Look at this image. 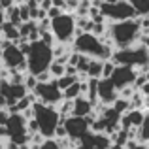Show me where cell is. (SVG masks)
Wrapping results in <instances>:
<instances>
[{
  "label": "cell",
  "instance_id": "cell-1",
  "mask_svg": "<svg viewBox=\"0 0 149 149\" xmlns=\"http://www.w3.org/2000/svg\"><path fill=\"white\" fill-rule=\"evenodd\" d=\"M74 53H79L87 58H93V61H102V62H108L111 61V55H113V45L108 44H102V40L95 38L93 34L87 32H79L76 30V36H74L72 44H70Z\"/></svg>",
  "mask_w": 149,
  "mask_h": 149
},
{
  "label": "cell",
  "instance_id": "cell-4",
  "mask_svg": "<svg viewBox=\"0 0 149 149\" xmlns=\"http://www.w3.org/2000/svg\"><path fill=\"white\" fill-rule=\"evenodd\" d=\"M53 62V51L49 45L42 44L40 40L30 44V49L25 57V64H26V74L29 76H40V74L47 72L49 64Z\"/></svg>",
  "mask_w": 149,
  "mask_h": 149
},
{
  "label": "cell",
  "instance_id": "cell-22",
  "mask_svg": "<svg viewBox=\"0 0 149 149\" xmlns=\"http://www.w3.org/2000/svg\"><path fill=\"white\" fill-rule=\"evenodd\" d=\"M76 149H95V134L87 132L81 140L76 142Z\"/></svg>",
  "mask_w": 149,
  "mask_h": 149
},
{
  "label": "cell",
  "instance_id": "cell-2",
  "mask_svg": "<svg viewBox=\"0 0 149 149\" xmlns=\"http://www.w3.org/2000/svg\"><path fill=\"white\" fill-rule=\"evenodd\" d=\"M140 36H142V32H140L138 19L121 21V23H108V38L115 51L140 44Z\"/></svg>",
  "mask_w": 149,
  "mask_h": 149
},
{
  "label": "cell",
  "instance_id": "cell-31",
  "mask_svg": "<svg viewBox=\"0 0 149 149\" xmlns=\"http://www.w3.org/2000/svg\"><path fill=\"white\" fill-rule=\"evenodd\" d=\"M4 23H6V17H4V11H2V10H0V26H2V25H4Z\"/></svg>",
  "mask_w": 149,
  "mask_h": 149
},
{
  "label": "cell",
  "instance_id": "cell-6",
  "mask_svg": "<svg viewBox=\"0 0 149 149\" xmlns=\"http://www.w3.org/2000/svg\"><path fill=\"white\" fill-rule=\"evenodd\" d=\"M100 13L108 23H121V21H130V19H138L132 10V6L123 0H106L100 4Z\"/></svg>",
  "mask_w": 149,
  "mask_h": 149
},
{
  "label": "cell",
  "instance_id": "cell-23",
  "mask_svg": "<svg viewBox=\"0 0 149 149\" xmlns=\"http://www.w3.org/2000/svg\"><path fill=\"white\" fill-rule=\"evenodd\" d=\"M47 74H49V77H51V79H58V77H62V76H64V66H62V64H58V62H51V64H49V68H47Z\"/></svg>",
  "mask_w": 149,
  "mask_h": 149
},
{
  "label": "cell",
  "instance_id": "cell-32",
  "mask_svg": "<svg viewBox=\"0 0 149 149\" xmlns=\"http://www.w3.org/2000/svg\"><path fill=\"white\" fill-rule=\"evenodd\" d=\"M109 149H125V147H119V146H113V143H111V147H109Z\"/></svg>",
  "mask_w": 149,
  "mask_h": 149
},
{
  "label": "cell",
  "instance_id": "cell-9",
  "mask_svg": "<svg viewBox=\"0 0 149 149\" xmlns=\"http://www.w3.org/2000/svg\"><path fill=\"white\" fill-rule=\"evenodd\" d=\"M32 96L36 98V102H40V104H44V106H49V108H55V106L62 100V93L58 91L55 81L38 83L32 91Z\"/></svg>",
  "mask_w": 149,
  "mask_h": 149
},
{
  "label": "cell",
  "instance_id": "cell-12",
  "mask_svg": "<svg viewBox=\"0 0 149 149\" xmlns=\"http://www.w3.org/2000/svg\"><path fill=\"white\" fill-rule=\"evenodd\" d=\"M136 76H138V72H136L134 68H127V66H115L113 74L108 77V79L111 81V85L115 87V91L119 93V91H123V89H127V87H132Z\"/></svg>",
  "mask_w": 149,
  "mask_h": 149
},
{
  "label": "cell",
  "instance_id": "cell-3",
  "mask_svg": "<svg viewBox=\"0 0 149 149\" xmlns=\"http://www.w3.org/2000/svg\"><path fill=\"white\" fill-rule=\"evenodd\" d=\"M109 62L113 66H127V68H134L138 74H146L149 64V51L142 44H136L132 47L113 51Z\"/></svg>",
  "mask_w": 149,
  "mask_h": 149
},
{
  "label": "cell",
  "instance_id": "cell-17",
  "mask_svg": "<svg viewBox=\"0 0 149 149\" xmlns=\"http://www.w3.org/2000/svg\"><path fill=\"white\" fill-rule=\"evenodd\" d=\"M136 142L143 143V146H149V111H143V121L138 127V138Z\"/></svg>",
  "mask_w": 149,
  "mask_h": 149
},
{
  "label": "cell",
  "instance_id": "cell-33",
  "mask_svg": "<svg viewBox=\"0 0 149 149\" xmlns=\"http://www.w3.org/2000/svg\"><path fill=\"white\" fill-rule=\"evenodd\" d=\"M146 81L149 83V72H146Z\"/></svg>",
  "mask_w": 149,
  "mask_h": 149
},
{
  "label": "cell",
  "instance_id": "cell-21",
  "mask_svg": "<svg viewBox=\"0 0 149 149\" xmlns=\"http://www.w3.org/2000/svg\"><path fill=\"white\" fill-rule=\"evenodd\" d=\"M17 30H19V38H25L26 40L34 30H38V26H36L34 21H29V23H21V25L17 26Z\"/></svg>",
  "mask_w": 149,
  "mask_h": 149
},
{
  "label": "cell",
  "instance_id": "cell-7",
  "mask_svg": "<svg viewBox=\"0 0 149 149\" xmlns=\"http://www.w3.org/2000/svg\"><path fill=\"white\" fill-rule=\"evenodd\" d=\"M49 32L53 34L55 44H62V45H70L76 36V21L74 15L70 13H61L58 17H55L51 21V29Z\"/></svg>",
  "mask_w": 149,
  "mask_h": 149
},
{
  "label": "cell",
  "instance_id": "cell-27",
  "mask_svg": "<svg viewBox=\"0 0 149 149\" xmlns=\"http://www.w3.org/2000/svg\"><path fill=\"white\" fill-rule=\"evenodd\" d=\"M113 70H115V66H113L109 61L104 62V64H102V77H100V79H108V77L113 74Z\"/></svg>",
  "mask_w": 149,
  "mask_h": 149
},
{
  "label": "cell",
  "instance_id": "cell-20",
  "mask_svg": "<svg viewBox=\"0 0 149 149\" xmlns=\"http://www.w3.org/2000/svg\"><path fill=\"white\" fill-rule=\"evenodd\" d=\"M77 96H81V89H79V83H72L70 85L68 89H64V91H62V100H76Z\"/></svg>",
  "mask_w": 149,
  "mask_h": 149
},
{
  "label": "cell",
  "instance_id": "cell-16",
  "mask_svg": "<svg viewBox=\"0 0 149 149\" xmlns=\"http://www.w3.org/2000/svg\"><path fill=\"white\" fill-rule=\"evenodd\" d=\"M0 32H2V40L10 42V44L15 45L19 42V30H17V26L10 25V23H4V25L0 26Z\"/></svg>",
  "mask_w": 149,
  "mask_h": 149
},
{
  "label": "cell",
  "instance_id": "cell-13",
  "mask_svg": "<svg viewBox=\"0 0 149 149\" xmlns=\"http://www.w3.org/2000/svg\"><path fill=\"white\" fill-rule=\"evenodd\" d=\"M117 100V91L109 79H98L96 83V104L111 106Z\"/></svg>",
  "mask_w": 149,
  "mask_h": 149
},
{
  "label": "cell",
  "instance_id": "cell-19",
  "mask_svg": "<svg viewBox=\"0 0 149 149\" xmlns=\"http://www.w3.org/2000/svg\"><path fill=\"white\" fill-rule=\"evenodd\" d=\"M132 6V10H134L136 17H146V15H149V0H130L128 2Z\"/></svg>",
  "mask_w": 149,
  "mask_h": 149
},
{
  "label": "cell",
  "instance_id": "cell-14",
  "mask_svg": "<svg viewBox=\"0 0 149 149\" xmlns=\"http://www.w3.org/2000/svg\"><path fill=\"white\" fill-rule=\"evenodd\" d=\"M143 121V111L142 109H128L127 113L121 115L119 127L121 130H130V128H138Z\"/></svg>",
  "mask_w": 149,
  "mask_h": 149
},
{
  "label": "cell",
  "instance_id": "cell-29",
  "mask_svg": "<svg viewBox=\"0 0 149 149\" xmlns=\"http://www.w3.org/2000/svg\"><path fill=\"white\" fill-rule=\"evenodd\" d=\"M38 6H40L42 11H45V13H47V11L51 10V6H53V2H51V0H40V2H38Z\"/></svg>",
  "mask_w": 149,
  "mask_h": 149
},
{
  "label": "cell",
  "instance_id": "cell-18",
  "mask_svg": "<svg viewBox=\"0 0 149 149\" xmlns=\"http://www.w3.org/2000/svg\"><path fill=\"white\" fill-rule=\"evenodd\" d=\"M102 64H104L102 61H93V58H91L85 76H87L89 79H100V77H102Z\"/></svg>",
  "mask_w": 149,
  "mask_h": 149
},
{
  "label": "cell",
  "instance_id": "cell-30",
  "mask_svg": "<svg viewBox=\"0 0 149 149\" xmlns=\"http://www.w3.org/2000/svg\"><path fill=\"white\" fill-rule=\"evenodd\" d=\"M125 149H147V146H143V143H140V142H128L127 146H125Z\"/></svg>",
  "mask_w": 149,
  "mask_h": 149
},
{
  "label": "cell",
  "instance_id": "cell-5",
  "mask_svg": "<svg viewBox=\"0 0 149 149\" xmlns=\"http://www.w3.org/2000/svg\"><path fill=\"white\" fill-rule=\"evenodd\" d=\"M34 109V121L38 125V134L44 140H51L55 134V128L61 125V117L55 111V108H49V106H44L40 102H34L32 104Z\"/></svg>",
  "mask_w": 149,
  "mask_h": 149
},
{
  "label": "cell",
  "instance_id": "cell-24",
  "mask_svg": "<svg viewBox=\"0 0 149 149\" xmlns=\"http://www.w3.org/2000/svg\"><path fill=\"white\" fill-rule=\"evenodd\" d=\"M111 147V140L106 134H95V149H109Z\"/></svg>",
  "mask_w": 149,
  "mask_h": 149
},
{
  "label": "cell",
  "instance_id": "cell-34",
  "mask_svg": "<svg viewBox=\"0 0 149 149\" xmlns=\"http://www.w3.org/2000/svg\"><path fill=\"white\" fill-rule=\"evenodd\" d=\"M0 149H4V146H2V140H0Z\"/></svg>",
  "mask_w": 149,
  "mask_h": 149
},
{
  "label": "cell",
  "instance_id": "cell-15",
  "mask_svg": "<svg viewBox=\"0 0 149 149\" xmlns=\"http://www.w3.org/2000/svg\"><path fill=\"white\" fill-rule=\"evenodd\" d=\"M93 106L85 96H77L74 100V106H72V117H79V119H85L87 115L93 113Z\"/></svg>",
  "mask_w": 149,
  "mask_h": 149
},
{
  "label": "cell",
  "instance_id": "cell-28",
  "mask_svg": "<svg viewBox=\"0 0 149 149\" xmlns=\"http://www.w3.org/2000/svg\"><path fill=\"white\" fill-rule=\"evenodd\" d=\"M38 149H61V146H58V142L57 140H44V142L38 146Z\"/></svg>",
  "mask_w": 149,
  "mask_h": 149
},
{
  "label": "cell",
  "instance_id": "cell-8",
  "mask_svg": "<svg viewBox=\"0 0 149 149\" xmlns=\"http://www.w3.org/2000/svg\"><path fill=\"white\" fill-rule=\"evenodd\" d=\"M6 134H8V140L15 146H25L29 143V134H26V121L21 117V113H13V115L8 117L6 121Z\"/></svg>",
  "mask_w": 149,
  "mask_h": 149
},
{
  "label": "cell",
  "instance_id": "cell-10",
  "mask_svg": "<svg viewBox=\"0 0 149 149\" xmlns=\"http://www.w3.org/2000/svg\"><path fill=\"white\" fill-rule=\"evenodd\" d=\"M2 68L6 70H17L19 74H26V64H25V57L21 55V51L17 49V45L11 44L8 49L2 51V61H0Z\"/></svg>",
  "mask_w": 149,
  "mask_h": 149
},
{
  "label": "cell",
  "instance_id": "cell-25",
  "mask_svg": "<svg viewBox=\"0 0 149 149\" xmlns=\"http://www.w3.org/2000/svg\"><path fill=\"white\" fill-rule=\"evenodd\" d=\"M72 83H76V76H62L58 77V79H55V85L58 87V91H64V89H68Z\"/></svg>",
  "mask_w": 149,
  "mask_h": 149
},
{
  "label": "cell",
  "instance_id": "cell-11",
  "mask_svg": "<svg viewBox=\"0 0 149 149\" xmlns=\"http://www.w3.org/2000/svg\"><path fill=\"white\" fill-rule=\"evenodd\" d=\"M61 125L66 130V138L70 142L76 143L77 140H81L85 134L89 132V123L87 119H79V117H68V119H62Z\"/></svg>",
  "mask_w": 149,
  "mask_h": 149
},
{
  "label": "cell",
  "instance_id": "cell-26",
  "mask_svg": "<svg viewBox=\"0 0 149 149\" xmlns=\"http://www.w3.org/2000/svg\"><path fill=\"white\" fill-rule=\"evenodd\" d=\"M111 109H113V111H117L119 115H123V113L128 111V102L123 100V98H117V100L111 104Z\"/></svg>",
  "mask_w": 149,
  "mask_h": 149
}]
</instances>
